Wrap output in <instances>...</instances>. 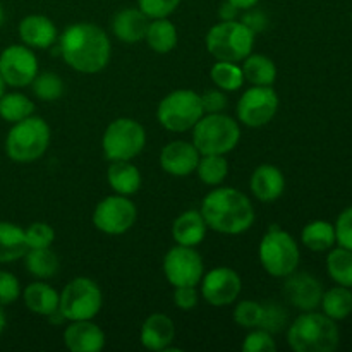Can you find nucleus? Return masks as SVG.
Wrapping results in <instances>:
<instances>
[{
  "label": "nucleus",
  "mask_w": 352,
  "mask_h": 352,
  "mask_svg": "<svg viewBox=\"0 0 352 352\" xmlns=\"http://www.w3.org/2000/svg\"><path fill=\"white\" fill-rule=\"evenodd\" d=\"M278 110V96L274 86H251L237 102V119L248 127H261L272 122Z\"/></svg>",
  "instance_id": "f8f14e48"
},
{
  "label": "nucleus",
  "mask_w": 352,
  "mask_h": 352,
  "mask_svg": "<svg viewBox=\"0 0 352 352\" xmlns=\"http://www.w3.org/2000/svg\"><path fill=\"white\" fill-rule=\"evenodd\" d=\"M351 19H352V16H351Z\"/></svg>",
  "instance_id": "864d4df0"
},
{
  "label": "nucleus",
  "mask_w": 352,
  "mask_h": 352,
  "mask_svg": "<svg viewBox=\"0 0 352 352\" xmlns=\"http://www.w3.org/2000/svg\"><path fill=\"white\" fill-rule=\"evenodd\" d=\"M250 188L254 198L261 203H272L285 191V177L275 165H260L250 179Z\"/></svg>",
  "instance_id": "412c9836"
},
{
  "label": "nucleus",
  "mask_w": 352,
  "mask_h": 352,
  "mask_svg": "<svg viewBox=\"0 0 352 352\" xmlns=\"http://www.w3.org/2000/svg\"><path fill=\"white\" fill-rule=\"evenodd\" d=\"M254 38L243 21H220L206 33V50L215 60L243 62L253 52Z\"/></svg>",
  "instance_id": "423d86ee"
},
{
  "label": "nucleus",
  "mask_w": 352,
  "mask_h": 352,
  "mask_svg": "<svg viewBox=\"0 0 352 352\" xmlns=\"http://www.w3.org/2000/svg\"><path fill=\"white\" fill-rule=\"evenodd\" d=\"M21 284L16 275L0 270V306L12 305L19 299Z\"/></svg>",
  "instance_id": "a19ab883"
},
{
  "label": "nucleus",
  "mask_w": 352,
  "mask_h": 352,
  "mask_svg": "<svg viewBox=\"0 0 352 352\" xmlns=\"http://www.w3.org/2000/svg\"><path fill=\"white\" fill-rule=\"evenodd\" d=\"M201 153L198 148L192 144V141H170L162 148L160 153V165L168 175L174 177H186V175L192 174L198 167V162Z\"/></svg>",
  "instance_id": "f3484780"
},
{
  "label": "nucleus",
  "mask_w": 352,
  "mask_h": 352,
  "mask_svg": "<svg viewBox=\"0 0 352 352\" xmlns=\"http://www.w3.org/2000/svg\"><path fill=\"white\" fill-rule=\"evenodd\" d=\"M287 342L296 352H333L340 344V330L325 313L305 311L289 327Z\"/></svg>",
  "instance_id": "7ed1b4c3"
},
{
  "label": "nucleus",
  "mask_w": 352,
  "mask_h": 352,
  "mask_svg": "<svg viewBox=\"0 0 352 352\" xmlns=\"http://www.w3.org/2000/svg\"><path fill=\"white\" fill-rule=\"evenodd\" d=\"M201 294L208 305L212 306H229L239 298L243 291V280L239 274L229 267H217L203 274Z\"/></svg>",
  "instance_id": "2eb2a0df"
},
{
  "label": "nucleus",
  "mask_w": 352,
  "mask_h": 352,
  "mask_svg": "<svg viewBox=\"0 0 352 352\" xmlns=\"http://www.w3.org/2000/svg\"><path fill=\"white\" fill-rule=\"evenodd\" d=\"M24 234L28 248H50L55 241L54 227L45 222L31 223L28 229H24Z\"/></svg>",
  "instance_id": "58836bf2"
},
{
  "label": "nucleus",
  "mask_w": 352,
  "mask_h": 352,
  "mask_svg": "<svg viewBox=\"0 0 352 352\" xmlns=\"http://www.w3.org/2000/svg\"><path fill=\"white\" fill-rule=\"evenodd\" d=\"M164 274L172 287L179 285H198L205 274L203 258L196 248L175 244L164 258Z\"/></svg>",
  "instance_id": "ddd939ff"
},
{
  "label": "nucleus",
  "mask_w": 352,
  "mask_h": 352,
  "mask_svg": "<svg viewBox=\"0 0 352 352\" xmlns=\"http://www.w3.org/2000/svg\"><path fill=\"white\" fill-rule=\"evenodd\" d=\"M34 103L23 93H3L0 96V117L6 122L16 124L33 116Z\"/></svg>",
  "instance_id": "f704fd0d"
},
{
  "label": "nucleus",
  "mask_w": 352,
  "mask_h": 352,
  "mask_svg": "<svg viewBox=\"0 0 352 352\" xmlns=\"http://www.w3.org/2000/svg\"><path fill=\"white\" fill-rule=\"evenodd\" d=\"M3 93H6V82H3L2 76H0V96H2Z\"/></svg>",
  "instance_id": "3c124183"
},
{
  "label": "nucleus",
  "mask_w": 352,
  "mask_h": 352,
  "mask_svg": "<svg viewBox=\"0 0 352 352\" xmlns=\"http://www.w3.org/2000/svg\"><path fill=\"white\" fill-rule=\"evenodd\" d=\"M258 256L265 272L277 278H285L298 270L301 261V253L294 237L277 226L270 227L263 236L258 248Z\"/></svg>",
  "instance_id": "0eeeda50"
},
{
  "label": "nucleus",
  "mask_w": 352,
  "mask_h": 352,
  "mask_svg": "<svg viewBox=\"0 0 352 352\" xmlns=\"http://www.w3.org/2000/svg\"><path fill=\"white\" fill-rule=\"evenodd\" d=\"M174 305L179 309H184V311L196 308V305H198V291H196L195 285L174 287Z\"/></svg>",
  "instance_id": "a18cd8bd"
},
{
  "label": "nucleus",
  "mask_w": 352,
  "mask_h": 352,
  "mask_svg": "<svg viewBox=\"0 0 352 352\" xmlns=\"http://www.w3.org/2000/svg\"><path fill=\"white\" fill-rule=\"evenodd\" d=\"M58 54L81 74H96L109 65L112 43L105 31L93 23H74L58 36Z\"/></svg>",
  "instance_id": "f257e3e1"
},
{
  "label": "nucleus",
  "mask_w": 352,
  "mask_h": 352,
  "mask_svg": "<svg viewBox=\"0 0 352 352\" xmlns=\"http://www.w3.org/2000/svg\"><path fill=\"white\" fill-rule=\"evenodd\" d=\"M181 0H138V7L146 14L150 19L168 17L177 10Z\"/></svg>",
  "instance_id": "ea45409f"
},
{
  "label": "nucleus",
  "mask_w": 352,
  "mask_h": 352,
  "mask_svg": "<svg viewBox=\"0 0 352 352\" xmlns=\"http://www.w3.org/2000/svg\"><path fill=\"white\" fill-rule=\"evenodd\" d=\"M24 263H26L28 272L38 280H47L57 275L58 258L50 248H30L24 254Z\"/></svg>",
  "instance_id": "c756f323"
},
{
  "label": "nucleus",
  "mask_w": 352,
  "mask_h": 352,
  "mask_svg": "<svg viewBox=\"0 0 352 352\" xmlns=\"http://www.w3.org/2000/svg\"><path fill=\"white\" fill-rule=\"evenodd\" d=\"M103 306L102 289L88 277H76L58 294V311L67 322L93 320Z\"/></svg>",
  "instance_id": "1a4fd4ad"
},
{
  "label": "nucleus",
  "mask_w": 352,
  "mask_h": 352,
  "mask_svg": "<svg viewBox=\"0 0 352 352\" xmlns=\"http://www.w3.org/2000/svg\"><path fill=\"white\" fill-rule=\"evenodd\" d=\"M241 21H243L250 30H253L254 33L263 31L265 26H267V17H265V14L261 12V10H256L254 7L244 10V17Z\"/></svg>",
  "instance_id": "49530a36"
},
{
  "label": "nucleus",
  "mask_w": 352,
  "mask_h": 352,
  "mask_svg": "<svg viewBox=\"0 0 352 352\" xmlns=\"http://www.w3.org/2000/svg\"><path fill=\"white\" fill-rule=\"evenodd\" d=\"M243 62L244 81L253 86H274L277 79V65L270 57L251 52Z\"/></svg>",
  "instance_id": "cd10ccee"
},
{
  "label": "nucleus",
  "mask_w": 352,
  "mask_h": 352,
  "mask_svg": "<svg viewBox=\"0 0 352 352\" xmlns=\"http://www.w3.org/2000/svg\"><path fill=\"white\" fill-rule=\"evenodd\" d=\"M64 344L71 352H100L105 347V333L91 320H78L65 329Z\"/></svg>",
  "instance_id": "6ab92c4d"
},
{
  "label": "nucleus",
  "mask_w": 352,
  "mask_h": 352,
  "mask_svg": "<svg viewBox=\"0 0 352 352\" xmlns=\"http://www.w3.org/2000/svg\"><path fill=\"white\" fill-rule=\"evenodd\" d=\"M301 243L315 253L330 251L333 244H337L336 227L325 220H313V222L306 223L305 229H302Z\"/></svg>",
  "instance_id": "c85d7f7f"
},
{
  "label": "nucleus",
  "mask_w": 352,
  "mask_h": 352,
  "mask_svg": "<svg viewBox=\"0 0 352 352\" xmlns=\"http://www.w3.org/2000/svg\"><path fill=\"white\" fill-rule=\"evenodd\" d=\"M229 2L234 3L239 10H248L251 7H256L260 0H229Z\"/></svg>",
  "instance_id": "09e8293b"
},
{
  "label": "nucleus",
  "mask_w": 352,
  "mask_h": 352,
  "mask_svg": "<svg viewBox=\"0 0 352 352\" xmlns=\"http://www.w3.org/2000/svg\"><path fill=\"white\" fill-rule=\"evenodd\" d=\"M6 325H7L6 313H3L2 306H0V336H2V332H3V330H6Z\"/></svg>",
  "instance_id": "8fccbe9b"
},
{
  "label": "nucleus",
  "mask_w": 352,
  "mask_h": 352,
  "mask_svg": "<svg viewBox=\"0 0 352 352\" xmlns=\"http://www.w3.org/2000/svg\"><path fill=\"white\" fill-rule=\"evenodd\" d=\"M30 250L23 227L10 222H0V263H12L24 258Z\"/></svg>",
  "instance_id": "a878e982"
},
{
  "label": "nucleus",
  "mask_w": 352,
  "mask_h": 352,
  "mask_svg": "<svg viewBox=\"0 0 352 352\" xmlns=\"http://www.w3.org/2000/svg\"><path fill=\"white\" fill-rule=\"evenodd\" d=\"M175 339V325L170 316L153 313L141 325V346L148 351H168Z\"/></svg>",
  "instance_id": "aec40b11"
},
{
  "label": "nucleus",
  "mask_w": 352,
  "mask_h": 352,
  "mask_svg": "<svg viewBox=\"0 0 352 352\" xmlns=\"http://www.w3.org/2000/svg\"><path fill=\"white\" fill-rule=\"evenodd\" d=\"M263 305L256 301H241L234 309V322L241 327V329H260L261 322H263Z\"/></svg>",
  "instance_id": "e433bc0d"
},
{
  "label": "nucleus",
  "mask_w": 352,
  "mask_h": 352,
  "mask_svg": "<svg viewBox=\"0 0 352 352\" xmlns=\"http://www.w3.org/2000/svg\"><path fill=\"white\" fill-rule=\"evenodd\" d=\"M327 272L337 285L352 289V251L340 246L330 250L327 256Z\"/></svg>",
  "instance_id": "72a5a7b5"
},
{
  "label": "nucleus",
  "mask_w": 352,
  "mask_h": 352,
  "mask_svg": "<svg viewBox=\"0 0 352 352\" xmlns=\"http://www.w3.org/2000/svg\"><path fill=\"white\" fill-rule=\"evenodd\" d=\"M26 308L40 316H50L58 309V292L45 282H33L23 292Z\"/></svg>",
  "instance_id": "393cba45"
},
{
  "label": "nucleus",
  "mask_w": 352,
  "mask_h": 352,
  "mask_svg": "<svg viewBox=\"0 0 352 352\" xmlns=\"http://www.w3.org/2000/svg\"><path fill=\"white\" fill-rule=\"evenodd\" d=\"M237 14H239V9H237L234 3H230L229 0H223V3L219 9V16L222 21H234L237 19Z\"/></svg>",
  "instance_id": "de8ad7c7"
},
{
  "label": "nucleus",
  "mask_w": 352,
  "mask_h": 352,
  "mask_svg": "<svg viewBox=\"0 0 352 352\" xmlns=\"http://www.w3.org/2000/svg\"><path fill=\"white\" fill-rule=\"evenodd\" d=\"M50 140L52 131L47 120L30 116L12 124L6 138V153L16 164H31L43 157Z\"/></svg>",
  "instance_id": "20e7f679"
},
{
  "label": "nucleus",
  "mask_w": 352,
  "mask_h": 352,
  "mask_svg": "<svg viewBox=\"0 0 352 352\" xmlns=\"http://www.w3.org/2000/svg\"><path fill=\"white\" fill-rule=\"evenodd\" d=\"M195 172L203 184L220 186L229 174V162L226 155H201Z\"/></svg>",
  "instance_id": "473e14b6"
},
{
  "label": "nucleus",
  "mask_w": 352,
  "mask_h": 352,
  "mask_svg": "<svg viewBox=\"0 0 352 352\" xmlns=\"http://www.w3.org/2000/svg\"><path fill=\"white\" fill-rule=\"evenodd\" d=\"M336 241L340 248L352 251V206L344 210L336 222Z\"/></svg>",
  "instance_id": "79ce46f5"
},
{
  "label": "nucleus",
  "mask_w": 352,
  "mask_h": 352,
  "mask_svg": "<svg viewBox=\"0 0 352 352\" xmlns=\"http://www.w3.org/2000/svg\"><path fill=\"white\" fill-rule=\"evenodd\" d=\"M150 17L140 7H126L119 10L112 19V31L124 43H138L146 36Z\"/></svg>",
  "instance_id": "4be33fe9"
},
{
  "label": "nucleus",
  "mask_w": 352,
  "mask_h": 352,
  "mask_svg": "<svg viewBox=\"0 0 352 352\" xmlns=\"http://www.w3.org/2000/svg\"><path fill=\"white\" fill-rule=\"evenodd\" d=\"M144 40L155 54H170L177 47V28L168 17L150 19Z\"/></svg>",
  "instance_id": "bb28decb"
},
{
  "label": "nucleus",
  "mask_w": 352,
  "mask_h": 352,
  "mask_svg": "<svg viewBox=\"0 0 352 352\" xmlns=\"http://www.w3.org/2000/svg\"><path fill=\"white\" fill-rule=\"evenodd\" d=\"M320 306H322V311L333 322L346 320L352 313V291L344 285H336L323 292Z\"/></svg>",
  "instance_id": "7c9ffc66"
},
{
  "label": "nucleus",
  "mask_w": 352,
  "mask_h": 352,
  "mask_svg": "<svg viewBox=\"0 0 352 352\" xmlns=\"http://www.w3.org/2000/svg\"><path fill=\"white\" fill-rule=\"evenodd\" d=\"M3 19H6V12H3V7L0 6V26L3 24Z\"/></svg>",
  "instance_id": "603ef678"
},
{
  "label": "nucleus",
  "mask_w": 352,
  "mask_h": 352,
  "mask_svg": "<svg viewBox=\"0 0 352 352\" xmlns=\"http://www.w3.org/2000/svg\"><path fill=\"white\" fill-rule=\"evenodd\" d=\"M210 78L222 91H237L244 85L243 67L237 65V62L217 60L210 69Z\"/></svg>",
  "instance_id": "2f4dec72"
},
{
  "label": "nucleus",
  "mask_w": 352,
  "mask_h": 352,
  "mask_svg": "<svg viewBox=\"0 0 352 352\" xmlns=\"http://www.w3.org/2000/svg\"><path fill=\"white\" fill-rule=\"evenodd\" d=\"M30 86L33 89V95L43 102H55L65 91L64 81L55 72H38Z\"/></svg>",
  "instance_id": "c9c22d12"
},
{
  "label": "nucleus",
  "mask_w": 352,
  "mask_h": 352,
  "mask_svg": "<svg viewBox=\"0 0 352 352\" xmlns=\"http://www.w3.org/2000/svg\"><path fill=\"white\" fill-rule=\"evenodd\" d=\"M136 219V205L122 195L107 196L93 212V226L107 236H122L133 229Z\"/></svg>",
  "instance_id": "9b49d317"
},
{
  "label": "nucleus",
  "mask_w": 352,
  "mask_h": 352,
  "mask_svg": "<svg viewBox=\"0 0 352 352\" xmlns=\"http://www.w3.org/2000/svg\"><path fill=\"white\" fill-rule=\"evenodd\" d=\"M282 292L294 308L301 309V311H315L316 308H320L325 291L318 278L305 274V272L298 274L296 270L285 277Z\"/></svg>",
  "instance_id": "dca6fc26"
},
{
  "label": "nucleus",
  "mask_w": 352,
  "mask_h": 352,
  "mask_svg": "<svg viewBox=\"0 0 352 352\" xmlns=\"http://www.w3.org/2000/svg\"><path fill=\"white\" fill-rule=\"evenodd\" d=\"M146 144V131L138 120L120 117L107 126L102 138V150L107 160H133Z\"/></svg>",
  "instance_id": "9d476101"
},
{
  "label": "nucleus",
  "mask_w": 352,
  "mask_h": 352,
  "mask_svg": "<svg viewBox=\"0 0 352 352\" xmlns=\"http://www.w3.org/2000/svg\"><path fill=\"white\" fill-rule=\"evenodd\" d=\"M201 95L192 89H174L160 100L157 120L170 133H186L203 117Z\"/></svg>",
  "instance_id": "6e6552de"
},
{
  "label": "nucleus",
  "mask_w": 352,
  "mask_h": 352,
  "mask_svg": "<svg viewBox=\"0 0 352 352\" xmlns=\"http://www.w3.org/2000/svg\"><path fill=\"white\" fill-rule=\"evenodd\" d=\"M17 33L26 47L41 48V50H47L58 40L54 21L41 14H30L23 17L17 26Z\"/></svg>",
  "instance_id": "a211bd4d"
},
{
  "label": "nucleus",
  "mask_w": 352,
  "mask_h": 352,
  "mask_svg": "<svg viewBox=\"0 0 352 352\" xmlns=\"http://www.w3.org/2000/svg\"><path fill=\"white\" fill-rule=\"evenodd\" d=\"M201 215L208 229L223 236H239L254 223V206L236 188H217L205 196Z\"/></svg>",
  "instance_id": "f03ea898"
},
{
  "label": "nucleus",
  "mask_w": 352,
  "mask_h": 352,
  "mask_svg": "<svg viewBox=\"0 0 352 352\" xmlns=\"http://www.w3.org/2000/svg\"><path fill=\"white\" fill-rule=\"evenodd\" d=\"M107 181L116 195H136L141 188V172L129 160L110 162L109 170H107Z\"/></svg>",
  "instance_id": "b1692460"
},
{
  "label": "nucleus",
  "mask_w": 352,
  "mask_h": 352,
  "mask_svg": "<svg viewBox=\"0 0 352 352\" xmlns=\"http://www.w3.org/2000/svg\"><path fill=\"white\" fill-rule=\"evenodd\" d=\"M244 352H275L277 351V344H275L272 332L265 329H253L246 336L243 342Z\"/></svg>",
  "instance_id": "4c0bfd02"
},
{
  "label": "nucleus",
  "mask_w": 352,
  "mask_h": 352,
  "mask_svg": "<svg viewBox=\"0 0 352 352\" xmlns=\"http://www.w3.org/2000/svg\"><path fill=\"white\" fill-rule=\"evenodd\" d=\"M191 131L192 144L201 155H227L241 140L239 122L222 112L203 113Z\"/></svg>",
  "instance_id": "39448f33"
},
{
  "label": "nucleus",
  "mask_w": 352,
  "mask_h": 352,
  "mask_svg": "<svg viewBox=\"0 0 352 352\" xmlns=\"http://www.w3.org/2000/svg\"><path fill=\"white\" fill-rule=\"evenodd\" d=\"M263 308H265L263 322H261L260 329L268 330V332L272 333L284 329L285 320H287V315H285L284 308H280L278 305H263Z\"/></svg>",
  "instance_id": "37998d69"
},
{
  "label": "nucleus",
  "mask_w": 352,
  "mask_h": 352,
  "mask_svg": "<svg viewBox=\"0 0 352 352\" xmlns=\"http://www.w3.org/2000/svg\"><path fill=\"white\" fill-rule=\"evenodd\" d=\"M201 103H203V110H205V113L223 112L227 107V96L226 93L219 88L206 89V91L201 95Z\"/></svg>",
  "instance_id": "c03bdc74"
},
{
  "label": "nucleus",
  "mask_w": 352,
  "mask_h": 352,
  "mask_svg": "<svg viewBox=\"0 0 352 352\" xmlns=\"http://www.w3.org/2000/svg\"><path fill=\"white\" fill-rule=\"evenodd\" d=\"M38 74V57L26 45H10L0 54V76L6 86L24 88Z\"/></svg>",
  "instance_id": "4468645a"
},
{
  "label": "nucleus",
  "mask_w": 352,
  "mask_h": 352,
  "mask_svg": "<svg viewBox=\"0 0 352 352\" xmlns=\"http://www.w3.org/2000/svg\"><path fill=\"white\" fill-rule=\"evenodd\" d=\"M206 230H208V226L198 210L182 212L172 223V237L181 246H199L205 241Z\"/></svg>",
  "instance_id": "5701e85b"
}]
</instances>
